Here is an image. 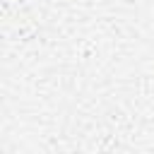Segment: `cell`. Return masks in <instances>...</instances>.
<instances>
[]
</instances>
